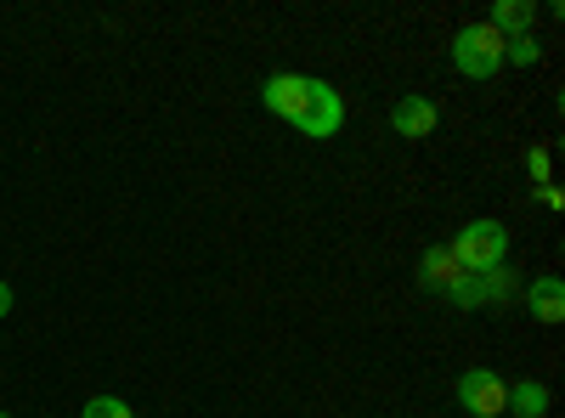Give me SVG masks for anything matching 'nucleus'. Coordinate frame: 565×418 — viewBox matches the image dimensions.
Masks as SVG:
<instances>
[{"label":"nucleus","mask_w":565,"mask_h":418,"mask_svg":"<svg viewBox=\"0 0 565 418\" xmlns=\"http://www.w3.org/2000/svg\"><path fill=\"white\" fill-rule=\"evenodd\" d=\"M452 68L463 79H498L503 74V34H492L487 23H463L452 34Z\"/></svg>","instance_id":"3"},{"label":"nucleus","mask_w":565,"mask_h":418,"mask_svg":"<svg viewBox=\"0 0 565 418\" xmlns=\"http://www.w3.org/2000/svg\"><path fill=\"white\" fill-rule=\"evenodd\" d=\"M12 300H18V294H12V283H0V317H12Z\"/></svg>","instance_id":"16"},{"label":"nucleus","mask_w":565,"mask_h":418,"mask_svg":"<svg viewBox=\"0 0 565 418\" xmlns=\"http://www.w3.org/2000/svg\"><path fill=\"white\" fill-rule=\"evenodd\" d=\"M514 289H521V283H514V271H509V266H498V271H487V277H481V294H487V306L514 300Z\"/></svg>","instance_id":"12"},{"label":"nucleus","mask_w":565,"mask_h":418,"mask_svg":"<svg viewBox=\"0 0 565 418\" xmlns=\"http://www.w3.org/2000/svg\"><path fill=\"white\" fill-rule=\"evenodd\" d=\"M548 385L543 379H521V385H509V401H503V412H514V418H548Z\"/></svg>","instance_id":"8"},{"label":"nucleus","mask_w":565,"mask_h":418,"mask_svg":"<svg viewBox=\"0 0 565 418\" xmlns=\"http://www.w3.org/2000/svg\"><path fill=\"white\" fill-rule=\"evenodd\" d=\"M436 125H441V108H436L430 97H418V90L396 97V108H391V130H396V136H407V142H424V136H436Z\"/></svg>","instance_id":"5"},{"label":"nucleus","mask_w":565,"mask_h":418,"mask_svg":"<svg viewBox=\"0 0 565 418\" xmlns=\"http://www.w3.org/2000/svg\"><path fill=\"white\" fill-rule=\"evenodd\" d=\"M543 210H565V187H554V181H543V187H532Z\"/></svg>","instance_id":"15"},{"label":"nucleus","mask_w":565,"mask_h":418,"mask_svg":"<svg viewBox=\"0 0 565 418\" xmlns=\"http://www.w3.org/2000/svg\"><path fill=\"white\" fill-rule=\"evenodd\" d=\"M452 277H458V260H452L447 244H430V249L418 255V283H424V289H436V294H441Z\"/></svg>","instance_id":"9"},{"label":"nucleus","mask_w":565,"mask_h":418,"mask_svg":"<svg viewBox=\"0 0 565 418\" xmlns=\"http://www.w3.org/2000/svg\"><path fill=\"white\" fill-rule=\"evenodd\" d=\"M526 306H532V317L537 322H565V277H554V271H543V277H532L526 283Z\"/></svg>","instance_id":"6"},{"label":"nucleus","mask_w":565,"mask_h":418,"mask_svg":"<svg viewBox=\"0 0 565 418\" xmlns=\"http://www.w3.org/2000/svg\"><path fill=\"white\" fill-rule=\"evenodd\" d=\"M441 294H447L458 311H481V306H487V294H481V277H476V271H458Z\"/></svg>","instance_id":"10"},{"label":"nucleus","mask_w":565,"mask_h":418,"mask_svg":"<svg viewBox=\"0 0 565 418\" xmlns=\"http://www.w3.org/2000/svg\"><path fill=\"white\" fill-rule=\"evenodd\" d=\"M0 418H12V412H7V407H0Z\"/></svg>","instance_id":"17"},{"label":"nucleus","mask_w":565,"mask_h":418,"mask_svg":"<svg viewBox=\"0 0 565 418\" xmlns=\"http://www.w3.org/2000/svg\"><path fill=\"white\" fill-rule=\"evenodd\" d=\"M503 401H509V379L492 374V367H469L458 374V407L469 418H503Z\"/></svg>","instance_id":"4"},{"label":"nucleus","mask_w":565,"mask_h":418,"mask_svg":"<svg viewBox=\"0 0 565 418\" xmlns=\"http://www.w3.org/2000/svg\"><path fill=\"white\" fill-rule=\"evenodd\" d=\"M526 175H532V187L554 181V153H548V148H526Z\"/></svg>","instance_id":"14"},{"label":"nucleus","mask_w":565,"mask_h":418,"mask_svg":"<svg viewBox=\"0 0 565 418\" xmlns=\"http://www.w3.org/2000/svg\"><path fill=\"white\" fill-rule=\"evenodd\" d=\"M532 23H537V0H498L492 18H487V29H492V34H503V40L532 34Z\"/></svg>","instance_id":"7"},{"label":"nucleus","mask_w":565,"mask_h":418,"mask_svg":"<svg viewBox=\"0 0 565 418\" xmlns=\"http://www.w3.org/2000/svg\"><path fill=\"white\" fill-rule=\"evenodd\" d=\"M537 68L543 63V45H537V34H521V40H503V68Z\"/></svg>","instance_id":"11"},{"label":"nucleus","mask_w":565,"mask_h":418,"mask_svg":"<svg viewBox=\"0 0 565 418\" xmlns=\"http://www.w3.org/2000/svg\"><path fill=\"white\" fill-rule=\"evenodd\" d=\"M447 249H452L458 271H476V277H487V271H498V266L509 260V226H503V221H492V215H481V221L458 226Z\"/></svg>","instance_id":"2"},{"label":"nucleus","mask_w":565,"mask_h":418,"mask_svg":"<svg viewBox=\"0 0 565 418\" xmlns=\"http://www.w3.org/2000/svg\"><path fill=\"white\" fill-rule=\"evenodd\" d=\"M260 108L277 114L282 125H295L300 136H311V142H328V136L345 130V97L317 74H266Z\"/></svg>","instance_id":"1"},{"label":"nucleus","mask_w":565,"mask_h":418,"mask_svg":"<svg viewBox=\"0 0 565 418\" xmlns=\"http://www.w3.org/2000/svg\"><path fill=\"white\" fill-rule=\"evenodd\" d=\"M79 418H136V407H130L125 396H90V401L79 407Z\"/></svg>","instance_id":"13"}]
</instances>
